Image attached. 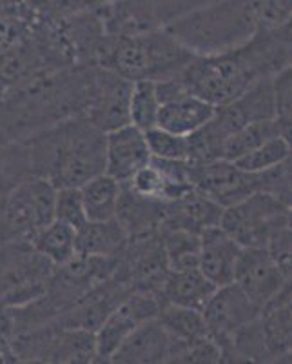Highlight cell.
Here are the masks:
<instances>
[{
	"instance_id": "cb8c5ba5",
	"label": "cell",
	"mask_w": 292,
	"mask_h": 364,
	"mask_svg": "<svg viewBox=\"0 0 292 364\" xmlns=\"http://www.w3.org/2000/svg\"><path fill=\"white\" fill-rule=\"evenodd\" d=\"M158 318H160L162 324L171 331V336L178 341L191 343V341L202 339V337L209 336L203 311L176 306V304L162 301Z\"/></svg>"
},
{
	"instance_id": "52a82bcc",
	"label": "cell",
	"mask_w": 292,
	"mask_h": 364,
	"mask_svg": "<svg viewBox=\"0 0 292 364\" xmlns=\"http://www.w3.org/2000/svg\"><path fill=\"white\" fill-rule=\"evenodd\" d=\"M262 308L245 295L236 282L220 286L203 308L207 331L223 348V360L238 331L262 317Z\"/></svg>"
},
{
	"instance_id": "9a60e30c",
	"label": "cell",
	"mask_w": 292,
	"mask_h": 364,
	"mask_svg": "<svg viewBox=\"0 0 292 364\" xmlns=\"http://www.w3.org/2000/svg\"><path fill=\"white\" fill-rule=\"evenodd\" d=\"M165 203L164 200L145 197L129 186V182H122L118 213L116 219L128 232L129 240L145 239L155 233H160L164 224Z\"/></svg>"
},
{
	"instance_id": "603a6c76",
	"label": "cell",
	"mask_w": 292,
	"mask_h": 364,
	"mask_svg": "<svg viewBox=\"0 0 292 364\" xmlns=\"http://www.w3.org/2000/svg\"><path fill=\"white\" fill-rule=\"evenodd\" d=\"M160 235L169 269L196 268L200 262V233L169 228L160 230Z\"/></svg>"
},
{
	"instance_id": "8992f818",
	"label": "cell",
	"mask_w": 292,
	"mask_h": 364,
	"mask_svg": "<svg viewBox=\"0 0 292 364\" xmlns=\"http://www.w3.org/2000/svg\"><path fill=\"white\" fill-rule=\"evenodd\" d=\"M291 208L269 191H254L247 199L225 208L220 226L242 248H267L278 230L287 226Z\"/></svg>"
},
{
	"instance_id": "277c9868",
	"label": "cell",
	"mask_w": 292,
	"mask_h": 364,
	"mask_svg": "<svg viewBox=\"0 0 292 364\" xmlns=\"http://www.w3.org/2000/svg\"><path fill=\"white\" fill-rule=\"evenodd\" d=\"M57 191L50 178L37 175L18 184L0 204V242H31L42 228L55 220Z\"/></svg>"
},
{
	"instance_id": "e0dca14e",
	"label": "cell",
	"mask_w": 292,
	"mask_h": 364,
	"mask_svg": "<svg viewBox=\"0 0 292 364\" xmlns=\"http://www.w3.org/2000/svg\"><path fill=\"white\" fill-rule=\"evenodd\" d=\"M216 290L218 286L207 279L206 273L198 266L187 269H171L162 286L160 299L176 306L203 311Z\"/></svg>"
},
{
	"instance_id": "d6986e66",
	"label": "cell",
	"mask_w": 292,
	"mask_h": 364,
	"mask_svg": "<svg viewBox=\"0 0 292 364\" xmlns=\"http://www.w3.org/2000/svg\"><path fill=\"white\" fill-rule=\"evenodd\" d=\"M216 106L209 104L207 100L184 93L173 100L162 102L160 115H158V126L178 135L189 136L194 132L202 128L213 119Z\"/></svg>"
},
{
	"instance_id": "4fadbf2b",
	"label": "cell",
	"mask_w": 292,
	"mask_h": 364,
	"mask_svg": "<svg viewBox=\"0 0 292 364\" xmlns=\"http://www.w3.org/2000/svg\"><path fill=\"white\" fill-rule=\"evenodd\" d=\"M174 339L171 331L162 324L158 317H152L133 331L120 344L111 363L120 364H157L169 363L173 353Z\"/></svg>"
},
{
	"instance_id": "f1b7e54d",
	"label": "cell",
	"mask_w": 292,
	"mask_h": 364,
	"mask_svg": "<svg viewBox=\"0 0 292 364\" xmlns=\"http://www.w3.org/2000/svg\"><path fill=\"white\" fill-rule=\"evenodd\" d=\"M55 219L62 220L73 228H82L87 223L86 206H84L80 188L64 186L57 191V206H55Z\"/></svg>"
},
{
	"instance_id": "44dd1931",
	"label": "cell",
	"mask_w": 292,
	"mask_h": 364,
	"mask_svg": "<svg viewBox=\"0 0 292 364\" xmlns=\"http://www.w3.org/2000/svg\"><path fill=\"white\" fill-rule=\"evenodd\" d=\"M84 206L89 220L116 219L122 195V182L109 173H100L80 186Z\"/></svg>"
},
{
	"instance_id": "ffe728a7",
	"label": "cell",
	"mask_w": 292,
	"mask_h": 364,
	"mask_svg": "<svg viewBox=\"0 0 292 364\" xmlns=\"http://www.w3.org/2000/svg\"><path fill=\"white\" fill-rule=\"evenodd\" d=\"M129 235L118 219L87 220L77 230V253L82 257H118Z\"/></svg>"
},
{
	"instance_id": "8fae6325",
	"label": "cell",
	"mask_w": 292,
	"mask_h": 364,
	"mask_svg": "<svg viewBox=\"0 0 292 364\" xmlns=\"http://www.w3.org/2000/svg\"><path fill=\"white\" fill-rule=\"evenodd\" d=\"M235 282L262 310L280 294L287 279L267 248H243L236 264Z\"/></svg>"
},
{
	"instance_id": "6da1fadb",
	"label": "cell",
	"mask_w": 292,
	"mask_h": 364,
	"mask_svg": "<svg viewBox=\"0 0 292 364\" xmlns=\"http://www.w3.org/2000/svg\"><path fill=\"white\" fill-rule=\"evenodd\" d=\"M107 133L82 115H74L26 139L31 170L57 188H80L106 173Z\"/></svg>"
},
{
	"instance_id": "30bf717a",
	"label": "cell",
	"mask_w": 292,
	"mask_h": 364,
	"mask_svg": "<svg viewBox=\"0 0 292 364\" xmlns=\"http://www.w3.org/2000/svg\"><path fill=\"white\" fill-rule=\"evenodd\" d=\"M162 299L155 294L133 291L109 314L96 330V363H111L113 355L136 328L158 317Z\"/></svg>"
},
{
	"instance_id": "7a4b0ae2",
	"label": "cell",
	"mask_w": 292,
	"mask_h": 364,
	"mask_svg": "<svg viewBox=\"0 0 292 364\" xmlns=\"http://www.w3.org/2000/svg\"><path fill=\"white\" fill-rule=\"evenodd\" d=\"M196 55L171 31L120 33L103 38L96 66L109 68L129 80H160L180 73Z\"/></svg>"
},
{
	"instance_id": "1f68e13d",
	"label": "cell",
	"mask_w": 292,
	"mask_h": 364,
	"mask_svg": "<svg viewBox=\"0 0 292 364\" xmlns=\"http://www.w3.org/2000/svg\"><path fill=\"white\" fill-rule=\"evenodd\" d=\"M278 122H280V135L283 136L285 141H287L292 148V113L278 117Z\"/></svg>"
},
{
	"instance_id": "d4e9b609",
	"label": "cell",
	"mask_w": 292,
	"mask_h": 364,
	"mask_svg": "<svg viewBox=\"0 0 292 364\" xmlns=\"http://www.w3.org/2000/svg\"><path fill=\"white\" fill-rule=\"evenodd\" d=\"M280 135V122L278 119L271 120H256L251 124H245L238 132L232 133L227 141L225 149H223V159L227 161H238L240 157L247 155L249 151L256 149L264 142L271 141L274 136Z\"/></svg>"
},
{
	"instance_id": "7402d4cb",
	"label": "cell",
	"mask_w": 292,
	"mask_h": 364,
	"mask_svg": "<svg viewBox=\"0 0 292 364\" xmlns=\"http://www.w3.org/2000/svg\"><path fill=\"white\" fill-rule=\"evenodd\" d=\"M33 246L55 266L67 264L77 253V228L55 219L33 237Z\"/></svg>"
},
{
	"instance_id": "5b68a950",
	"label": "cell",
	"mask_w": 292,
	"mask_h": 364,
	"mask_svg": "<svg viewBox=\"0 0 292 364\" xmlns=\"http://www.w3.org/2000/svg\"><path fill=\"white\" fill-rule=\"evenodd\" d=\"M17 363H96V333L58 323L22 331L13 339Z\"/></svg>"
},
{
	"instance_id": "3957f363",
	"label": "cell",
	"mask_w": 292,
	"mask_h": 364,
	"mask_svg": "<svg viewBox=\"0 0 292 364\" xmlns=\"http://www.w3.org/2000/svg\"><path fill=\"white\" fill-rule=\"evenodd\" d=\"M57 266L29 240L0 242V304L17 308L42 297Z\"/></svg>"
},
{
	"instance_id": "5bb4252c",
	"label": "cell",
	"mask_w": 292,
	"mask_h": 364,
	"mask_svg": "<svg viewBox=\"0 0 292 364\" xmlns=\"http://www.w3.org/2000/svg\"><path fill=\"white\" fill-rule=\"evenodd\" d=\"M242 246L222 226H210L200 233V262L198 268L214 284L225 286L235 282Z\"/></svg>"
},
{
	"instance_id": "2e32d148",
	"label": "cell",
	"mask_w": 292,
	"mask_h": 364,
	"mask_svg": "<svg viewBox=\"0 0 292 364\" xmlns=\"http://www.w3.org/2000/svg\"><path fill=\"white\" fill-rule=\"evenodd\" d=\"M225 208L214 203L198 190H189L181 197L165 203V215L162 230L181 228L194 233H202L210 226H218Z\"/></svg>"
},
{
	"instance_id": "9c48e42d",
	"label": "cell",
	"mask_w": 292,
	"mask_h": 364,
	"mask_svg": "<svg viewBox=\"0 0 292 364\" xmlns=\"http://www.w3.org/2000/svg\"><path fill=\"white\" fill-rule=\"evenodd\" d=\"M189 178L194 190L223 208L232 206L258 191V173H249L227 159L200 164L189 162Z\"/></svg>"
},
{
	"instance_id": "4dcf8cb0",
	"label": "cell",
	"mask_w": 292,
	"mask_h": 364,
	"mask_svg": "<svg viewBox=\"0 0 292 364\" xmlns=\"http://www.w3.org/2000/svg\"><path fill=\"white\" fill-rule=\"evenodd\" d=\"M278 117L292 113V64L272 75Z\"/></svg>"
},
{
	"instance_id": "484cf974",
	"label": "cell",
	"mask_w": 292,
	"mask_h": 364,
	"mask_svg": "<svg viewBox=\"0 0 292 364\" xmlns=\"http://www.w3.org/2000/svg\"><path fill=\"white\" fill-rule=\"evenodd\" d=\"M160 97L157 91V80L142 79L135 80L131 95V124L142 132L158 126L160 115Z\"/></svg>"
},
{
	"instance_id": "4316f807",
	"label": "cell",
	"mask_w": 292,
	"mask_h": 364,
	"mask_svg": "<svg viewBox=\"0 0 292 364\" xmlns=\"http://www.w3.org/2000/svg\"><path fill=\"white\" fill-rule=\"evenodd\" d=\"M291 154V144L285 141L283 136L278 135L235 162L242 170L249 171V173H262V171H267L274 168V166L281 164Z\"/></svg>"
},
{
	"instance_id": "836d02e7",
	"label": "cell",
	"mask_w": 292,
	"mask_h": 364,
	"mask_svg": "<svg viewBox=\"0 0 292 364\" xmlns=\"http://www.w3.org/2000/svg\"><path fill=\"white\" fill-rule=\"evenodd\" d=\"M288 228H291V230H292V208H291V211H288Z\"/></svg>"
},
{
	"instance_id": "83f0119b",
	"label": "cell",
	"mask_w": 292,
	"mask_h": 364,
	"mask_svg": "<svg viewBox=\"0 0 292 364\" xmlns=\"http://www.w3.org/2000/svg\"><path fill=\"white\" fill-rule=\"evenodd\" d=\"M152 157L167 161H187L189 159V141L187 136L155 126L145 132Z\"/></svg>"
},
{
	"instance_id": "ac0fdd59",
	"label": "cell",
	"mask_w": 292,
	"mask_h": 364,
	"mask_svg": "<svg viewBox=\"0 0 292 364\" xmlns=\"http://www.w3.org/2000/svg\"><path fill=\"white\" fill-rule=\"evenodd\" d=\"M262 326L272 357L292 355V281L262 311Z\"/></svg>"
},
{
	"instance_id": "f546056e",
	"label": "cell",
	"mask_w": 292,
	"mask_h": 364,
	"mask_svg": "<svg viewBox=\"0 0 292 364\" xmlns=\"http://www.w3.org/2000/svg\"><path fill=\"white\" fill-rule=\"evenodd\" d=\"M267 250L271 252L281 275L287 281H292V230L288 228V224L276 232V235L269 242Z\"/></svg>"
},
{
	"instance_id": "7c38bea8",
	"label": "cell",
	"mask_w": 292,
	"mask_h": 364,
	"mask_svg": "<svg viewBox=\"0 0 292 364\" xmlns=\"http://www.w3.org/2000/svg\"><path fill=\"white\" fill-rule=\"evenodd\" d=\"M145 132L135 124H125L107 133L106 173L118 182H129L138 171L151 162Z\"/></svg>"
},
{
	"instance_id": "d6a6232c",
	"label": "cell",
	"mask_w": 292,
	"mask_h": 364,
	"mask_svg": "<svg viewBox=\"0 0 292 364\" xmlns=\"http://www.w3.org/2000/svg\"><path fill=\"white\" fill-rule=\"evenodd\" d=\"M276 197H278L281 203L287 204L288 208H292V175L285 181V184L280 188V191L276 193Z\"/></svg>"
},
{
	"instance_id": "ba28073f",
	"label": "cell",
	"mask_w": 292,
	"mask_h": 364,
	"mask_svg": "<svg viewBox=\"0 0 292 364\" xmlns=\"http://www.w3.org/2000/svg\"><path fill=\"white\" fill-rule=\"evenodd\" d=\"M135 80L109 68L96 66L86 117L102 132L109 133L131 124V95Z\"/></svg>"
}]
</instances>
